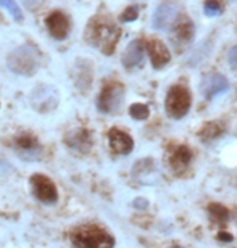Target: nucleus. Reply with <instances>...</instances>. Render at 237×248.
Listing matches in <instances>:
<instances>
[{
  "label": "nucleus",
  "instance_id": "obj_23",
  "mask_svg": "<svg viewBox=\"0 0 237 248\" xmlns=\"http://www.w3.org/2000/svg\"><path fill=\"white\" fill-rule=\"evenodd\" d=\"M137 16H139V7H127L125 12L121 13L120 21L131 23V21H134V19H137Z\"/></svg>",
  "mask_w": 237,
  "mask_h": 248
},
{
  "label": "nucleus",
  "instance_id": "obj_12",
  "mask_svg": "<svg viewBox=\"0 0 237 248\" xmlns=\"http://www.w3.org/2000/svg\"><path fill=\"white\" fill-rule=\"evenodd\" d=\"M65 143L71 152L76 153H87L92 147V137L87 129H76L65 136Z\"/></svg>",
  "mask_w": 237,
  "mask_h": 248
},
{
  "label": "nucleus",
  "instance_id": "obj_17",
  "mask_svg": "<svg viewBox=\"0 0 237 248\" xmlns=\"http://www.w3.org/2000/svg\"><path fill=\"white\" fill-rule=\"evenodd\" d=\"M192 160V153L190 148H187L186 145L176 147L170 155V166L174 172H182L187 170L189 163Z\"/></svg>",
  "mask_w": 237,
  "mask_h": 248
},
{
  "label": "nucleus",
  "instance_id": "obj_18",
  "mask_svg": "<svg viewBox=\"0 0 237 248\" xmlns=\"http://www.w3.org/2000/svg\"><path fill=\"white\" fill-rule=\"evenodd\" d=\"M226 132V126L221 121L205 123L204 127L199 131V139L202 142H211L215 139H220Z\"/></svg>",
  "mask_w": 237,
  "mask_h": 248
},
{
  "label": "nucleus",
  "instance_id": "obj_27",
  "mask_svg": "<svg viewBox=\"0 0 237 248\" xmlns=\"http://www.w3.org/2000/svg\"><path fill=\"white\" fill-rule=\"evenodd\" d=\"M139 202H141V203H137V202H136V203H134V206H142V208H145V206H147V200H144V198H139Z\"/></svg>",
  "mask_w": 237,
  "mask_h": 248
},
{
  "label": "nucleus",
  "instance_id": "obj_29",
  "mask_svg": "<svg viewBox=\"0 0 237 248\" xmlns=\"http://www.w3.org/2000/svg\"><path fill=\"white\" fill-rule=\"evenodd\" d=\"M234 2H237V0H234Z\"/></svg>",
  "mask_w": 237,
  "mask_h": 248
},
{
  "label": "nucleus",
  "instance_id": "obj_21",
  "mask_svg": "<svg viewBox=\"0 0 237 248\" xmlns=\"http://www.w3.org/2000/svg\"><path fill=\"white\" fill-rule=\"evenodd\" d=\"M204 12L206 16H220L221 13H223V7H221V3L218 0H206L204 3Z\"/></svg>",
  "mask_w": 237,
  "mask_h": 248
},
{
  "label": "nucleus",
  "instance_id": "obj_5",
  "mask_svg": "<svg viewBox=\"0 0 237 248\" xmlns=\"http://www.w3.org/2000/svg\"><path fill=\"white\" fill-rule=\"evenodd\" d=\"M29 186H31L32 195L44 205H55L58 202V188L48 176L36 172L29 179Z\"/></svg>",
  "mask_w": 237,
  "mask_h": 248
},
{
  "label": "nucleus",
  "instance_id": "obj_11",
  "mask_svg": "<svg viewBox=\"0 0 237 248\" xmlns=\"http://www.w3.org/2000/svg\"><path fill=\"white\" fill-rule=\"evenodd\" d=\"M108 143H110V148L118 155H129L134 148V140L127 132L121 131L118 127L110 129L108 132Z\"/></svg>",
  "mask_w": 237,
  "mask_h": 248
},
{
  "label": "nucleus",
  "instance_id": "obj_4",
  "mask_svg": "<svg viewBox=\"0 0 237 248\" xmlns=\"http://www.w3.org/2000/svg\"><path fill=\"white\" fill-rule=\"evenodd\" d=\"M8 68L23 76H32L39 68V55L32 47H18L8 55Z\"/></svg>",
  "mask_w": 237,
  "mask_h": 248
},
{
  "label": "nucleus",
  "instance_id": "obj_14",
  "mask_svg": "<svg viewBox=\"0 0 237 248\" xmlns=\"http://www.w3.org/2000/svg\"><path fill=\"white\" fill-rule=\"evenodd\" d=\"M147 52H149L152 66L155 69L165 68L171 60V53L168 50V47L158 39H152V41L147 42Z\"/></svg>",
  "mask_w": 237,
  "mask_h": 248
},
{
  "label": "nucleus",
  "instance_id": "obj_9",
  "mask_svg": "<svg viewBox=\"0 0 237 248\" xmlns=\"http://www.w3.org/2000/svg\"><path fill=\"white\" fill-rule=\"evenodd\" d=\"M177 19V5L174 2H163L160 7L155 10L152 26L157 31H166L170 29Z\"/></svg>",
  "mask_w": 237,
  "mask_h": 248
},
{
  "label": "nucleus",
  "instance_id": "obj_26",
  "mask_svg": "<svg viewBox=\"0 0 237 248\" xmlns=\"http://www.w3.org/2000/svg\"><path fill=\"white\" fill-rule=\"evenodd\" d=\"M218 239L221 242H224V244H229V242H233V235L228 234V232H224V231H221L218 234Z\"/></svg>",
  "mask_w": 237,
  "mask_h": 248
},
{
  "label": "nucleus",
  "instance_id": "obj_16",
  "mask_svg": "<svg viewBox=\"0 0 237 248\" xmlns=\"http://www.w3.org/2000/svg\"><path fill=\"white\" fill-rule=\"evenodd\" d=\"M192 37H194V26H192L190 19H187V18L181 19L174 26V29H173V34H171L173 44L179 47H186L187 44L192 41Z\"/></svg>",
  "mask_w": 237,
  "mask_h": 248
},
{
  "label": "nucleus",
  "instance_id": "obj_1",
  "mask_svg": "<svg viewBox=\"0 0 237 248\" xmlns=\"http://www.w3.org/2000/svg\"><path fill=\"white\" fill-rule=\"evenodd\" d=\"M86 41L105 55H111L120 41V28L107 16H95L86 28Z\"/></svg>",
  "mask_w": 237,
  "mask_h": 248
},
{
  "label": "nucleus",
  "instance_id": "obj_7",
  "mask_svg": "<svg viewBox=\"0 0 237 248\" xmlns=\"http://www.w3.org/2000/svg\"><path fill=\"white\" fill-rule=\"evenodd\" d=\"M15 150L23 160H39L42 156V145L32 134H19L13 140Z\"/></svg>",
  "mask_w": 237,
  "mask_h": 248
},
{
  "label": "nucleus",
  "instance_id": "obj_13",
  "mask_svg": "<svg viewBox=\"0 0 237 248\" xmlns=\"http://www.w3.org/2000/svg\"><path fill=\"white\" fill-rule=\"evenodd\" d=\"M121 62L126 69L141 68L144 64V44H142V41H139V39L132 41L126 47V50L123 52Z\"/></svg>",
  "mask_w": 237,
  "mask_h": 248
},
{
  "label": "nucleus",
  "instance_id": "obj_22",
  "mask_svg": "<svg viewBox=\"0 0 237 248\" xmlns=\"http://www.w3.org/2000/svg\"><path fill=\"white\" fill-rule=\"evenodd\" d=\"M0 5H2V8H7L16 21H23V13L18 5L15 3V0H0Z\"/></svg>",
  "mask_w": 237,
  "mask_h": 248
},
{
  "label": "nucleus",
  "instance_id": "obj_28",
  "mask_svg": "<svg viewBox=\"0 0 237 248\" xmlns=\"http://www.w3.org/2000/svg\"><path fill=\"white\" fill-rule=\"evenodd\" d=\"M173 248H182V247H179V245H176V247H173Z\"/></svg>",
  "mask_w": 237,
  "mask_h": 248
},
{
  "label": "nucleus",
  "instance_id": "obj_3",
  "mask_svg": "<svg viewBox=\"0 0 237 248\" xmlns=\"http://www.w3.org/2000/svg\"><path fill=\"white\" fill-rule=\"evenodd\" d=\"M190 105L192 95L189 89L186 86H181V84L170 87L165 98V110L168 116L173 118V120H181L189 113Z\"/></svg>",
  "mask_w": 237,
  "mask_h": 248
},
{
  "label": "nucleus",
  "instance_id": "obj_15",
  "mask_svg": "<svg viewBox=\"0 0 237 248\" xmlns=\"http://www.w3.org/2000/svg\"><path fill=\"white\" fill-rule=\"evenodd\" d=\"M47 29L48 32H50V36L53 39H58V41H62V39H65L68 36V32H70V19L65 13L62 12H53L47 16Z\"/></svg>",
  "mask_w": 237,
  "mask_h": 248
},
{
  "label": "nucleus",
  "instance_id": "obj_6",
  "mask_svg": "<svg viewBox=\"0 0 237 248\" xmlns=\"http://www.w3.org/2000/svg\"><path fill=\"white\" fill-rule=\"evenodd\" d=\"M123 98H125V87L120 82H108L103 86L100 95L97 98V108L102 113H116L120 110Z\"/></svg>",
  "mask_w": 237,
  "mask_h": 248
},
{
  "label": "nucleus",
  "instance_id": "obj_10",
  "mask_svg": "<svg viewBox=\"0 0 237 248\" xmlns=\"http://www.w3.org/2000/svg\"><path fill=\"white\" fill-rule=\"evenodd\" d=\"M228 87H229V81L220 73L206 74V76L202 79V84H200V91L206 100H213L216 95L228 91Z\"/></svg>",
  "mask_w": 237,
  "mask_h": 248
},
{
  "label": "nucleus",
  "instance_id": "obj_2",
  "mask_svg": "<svg viewBox=\"0 0 237 248\" xmlns=\"http://www.w3.org/2000/svg\"><path fill=\"white\" fill-rule=\"evenodd\" d=\"M71 242L76 248H115V237L95 224H84L71 232Z\"/></svg>",
  "mask_w": 237,
  "mask_h": 248
},
{
  "label": "nucleus",
  "instance_id": "obj_19",
  "mask_svg": "<svg viewBox=\"0 0 237 248\" xmlns=\"http://www.w3.org/2000/svg\"><path fill=\"white\" fill-rule=\"evenodd\" d=\"M208 213H210L211 219H213L215 222H218V224H224V222L229 219L228 208L220 205V203H211V205L208 206Z\"/></svg>",
  "mask_w": 237,
  "mask_h": 248
},
{
  "label": "nucleus",
  "instance_id": "obj_20",
  "mask_svg": "<svg viewBox=\"0 0 237 248\" xmlns=\"http://www.w3.org/2000/svg\"><path fill=\"white\" fill-rule=\"evenodd\" d=\"M129 115L134 118L137 121H142V120H147L150 115L149 111V107L144 105V103H134V105H131L129 108Z\"/></svg>",
  "mask_w": 237,
  "mask_h": 248
},
{
  "label": "nucleus",
  "instance_id": "obj_25",
  "mask_svg": "<svg viewBox=\"0 0 237 248\" xmlns=\"http://www.w3.org/2000/svg\"><path fill=\"white\" fill-rule=\"evenodd\" d=\"M21 3L28 10H36V8H39L44 3V0H21Z\"/></svg>",
  "mask_w": 237,
  "mask_h": 248
},
{
  "label": "nucleus",
  "instance_id": "obj_24",
  "mask_svg": "<svg viewBox=\"0 0 237 248\" xmlns=\"http://www.w3.org/2000/svg\"><path fill=\"white\" fill-rule=\"evenodd\" d=\"M228 62H229V66L233 68V71L237 73V46L233 47L229 50V53H228Z\"/></svg>",
  "mask_w": 237,
  "mask_h": 248
},
{
  "label": "nucleus",
  "instance_id": "obj_8",
  "mask_svg": "<svg viewBox=\"0 0 237 248\" xmlns=\"http://www.w3.org/2000/svg\"><path fill=\"white\" fill-rule=\"evenodd\" d=\"M58 93L50 86H37L31 93V105L39 113H48L57 107Z\"/></svg>",
  "mask_w": 237,
  "mask_h": 248
}]
</instances>
